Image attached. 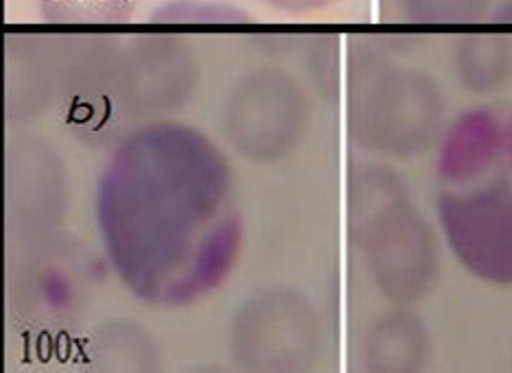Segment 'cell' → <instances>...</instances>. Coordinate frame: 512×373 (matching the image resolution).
Returning <instances> with one entry per match:
<instances>
[{
  "instance_id": "obj_1",
  "label": "cell",
  "mask_w": 512,
  "mask_h": 373,
  "mask_svg": "<svg viewBox=\"0 0 512 373\" xmlns=\"http://www.w3.org/2000/svg\"><path fill=\"white\" fill-rule=\"evenodd\" d=\"M105 254L146 304L181 308L234 271L242 219L216 142L179 120H153L118 142L96 195Z\"/></svg>"
},
{
  "instance_id": "obj_2",
  "label": "cell",
  "mask_w": 512,
  "mask_h": 373,
  "mask_svg": "<svg viewBox=\"0 0 512 373\" xmlns=\"http://www.w3.org/2000/svg\"><path fill=\"white\" fill-rule=\"evenodd\" d=\"M353 247L390 304L410 306L441 275V234L414 201L408 179L388 164H358L347 186Z\"/></svg>"
},
{
  "instance_id": "obj_3",
  "label": "cell",
  "mask_w": 512,
  "mask_h": 373,
  "mask_svg": "<svg viewBox=\"0 0 512 373\" xmlns=\"http://www.w3.org/2000/svg\"><path fill=\"white\" fill-rule=\"evenodd\" d=\"M343 90L349 140L375 158H419L436 149L447 127L443 88L428 72L401 66L367 44L351 42Z\"/></svg>"
},
{
  "instance_id": "obj_4",
  "label": "cell",
  "mask_w": 512,
  "mask_h": 373,
  "mask_svg": "<svg viewBox=\"0 0 512 373\" xmlns=\"http://www.w3.org/2000/svg\"><path fill=\"white\" fill-rule=\"evenodd\" d=\"M436 223L471 278L512 288V153L480 182L438 192Z\"/></svg>"
},
{
  "instance_id": "obj_5",
  "label": "cell",
  "mask_w": 512,
  "mask_h": 373,
  "mask_svg": "<svg viewBox=\"0 0 512 373\" xmlns=\"http://www.w3.org/2000/svg\"><path fill=\"white\" fill-rule=\"evenodd\" d=\"M312 101L290 72L273 66L240 75L223 101V134L240 158L273 164L306 138Z\"/></svg>"
},
{
  "instance_id": "obj_6",
  "label": "cell",
  "mask_w": 512,
  "mask_h": 373,
  "mask_svg": "<svg viewBox=\"0 0 512 373\" xmlns=\"http://www.w3.org/2000/svg\"><path fill=\"white\" fill-rule=\"evenodd\" d=\"M199 64L190 46L175 35L146 33L120 53L109 77V107L118 131L129 136L153 120H166L197 92Z\"/></svg>"
},
{
  "instance_id": "obj_7",
  "label": "cell",
  "mask_w": 512,
  "mask_h": 373,
  "mask_svg": "<svg viewBox=\"0 0 512 373\" xmlns=\"http://www.w3.org/2000/svg\"><path fill=\"white\" fill-rule=\"evenodd\" d=\"M321 345L314 306L286 288L247 299L231 326V352L242 373H308L319 360Z\"/></svg>"
},
{
  "instance_id": "obj_8",
  "label": "cell",
  "mask_w": 512,
  "mask_h": 373,
  "mask_svg": "<svg viewBox=\"0 0 512 373\" xmlns=\"http://www.w3.org/2000/svg\"><path fill=\"white\" fill-rule=\"evenodd\" d=\"M512 153V110L475 105L447 123L436 144V175L445 188L480 182Z\"/></svg>"
},
{
  "instance_id": "obj_9",
  "label": "cell",
  "mask_w": 512,
  "mask_h": 373,
  "mask_svg": "<svg viewBox=\"0 0 512 373\" xmlns=\"http://www.w3.org/2000/svg\"><path fill=\"white\" fill-rule=\"evenodd\" d=\"M66 208V177L57 151L44 138H16L7 147V219L22 232L59 221Z\"/></svg>"
},
{
  "instance_id": "obj_10",
  "label": "cell",
  "mask_w": 512,
  "mask_h": 373,
  "mask_svg": "<svg viewBox=\"0 0 512 373\" xmlns=\"http://www.w3.org/2000/svg\"><path fill=\"white\" fill-rule=\"evenodd\" d=\"M5 62V114L9 123L33 120L64 94L62 35L11 33Z\"/></svg>"
},
{
  "instance_id": "obj_11",
  "label": "cell",
  "mask_w": 512,
  "mask_h": 373,
  "mask_svg": "<svg viewBox=\"0 0 512 373\" xmlns=\"http://www.w3.org/2000/svg\"><path fill=\"white\" fill-rule=\"evenodd\" d=\"M88 269L70 249H48L20 273L14 295L20 315L38 321H62L81 308L88 293Z\"/></svg>"
},
{
  "instance_id": "obj_12",
  "label": "cell",
  "mask_w": 512,
  "mask_h": 373,
  "mask_svg": "<svg viewBox=\"0 0 512 373\" xmlns=\"http://www.w3.org/2000/svg\"><path fill=\"white\" fill-rule=\"evenodd\" d=\"M430 332L408 306H395L364 334L360 345L362 373H425L430 365Z\"/></svg>"
},
{
  "instance_id": "obj_13",
  "label": "cell",
  "mask_w": 512,
  "mask_h": 373,
  "mask_svg": "<svg viewBox=\"0 0 512 373\" xmlns=\"http://www.w3.org/2000/svg\"><path fill=\"white\" fill-rule=\"evenodd\" d=\"M454 75L467 92L495 96L512 83V33L469 31L454 44Z\"/></svg>"
},
{
  "instance_id": "obj_14",
  "label": "cell",
  "mask_w": 512,
  "mask_h": 373,
  "mask_svg": "<svg viewBox=\"0 0 512 373\" xmlns=\"http://www.w3.org/2000/svg\"><path fill=\"white\" fill-rule=\"evenodd\" d=\"M136 7L138 0H38L42 20L55 27H118Z\"/></svg>"
},
{
  "instance_id": "obj_15",
  "label": "cell",
  "mask_w": 512,
  "mask_h": 373,
  "mask_svg": "<svg viewBox=\"0 0 512 373\" xmlns=\"http://www.w3.org/2000/svg\"><path fill=\"white\" fill-rule=\"evenodd\" d=\"M149 22L162 27H238L251 24L253 16L221 0H168L151 11Z\"/></svg>"
},
{
  "instance_id": "obj_16",
  "label": "cell",
  "mask_w": 512,
  "mask_h": 373,
  "mask_svg": "<svg viewBox=\"0 0 512 373\" xmlns=\"http://www.w3.org/2000/svg\"><path fill=\"white\" fill-rule=\"evenodd\" d=\"M404 16L428 27H465L491 16L495 0H399Z\"/></svg>"
},
{
  "instance_id": "obj_17",
  "label": "cell",
  "mask_w": 512,
  "mask_h": 373,
  "mask_svg": "<svg viewBox=\"0 0 512 373\" xmlns=\"http://www.w3.org/2000/svg\"><path fill=\"white\" fill-rule=\"evenodd\" d=\"M260 3L284 11V14H312V11H321L338 0H260Z\"/></svg>"
},
{
  "instance_id": "obj_18",
  "label": "cell",
  "mask_w": 512,
  "mask_h": 373,
  "mask_svg": "<svg viewBox=\"0 0 512 373\" xmlns=\"http://www.w3.org/2000/svg\"><path fill=\"white\" fill-rule=\"evenodd\" d=\"M489 20L491 24H495V27L512 29V0H502V3L495 5Z\"/></svg>"
}]
</instances>
